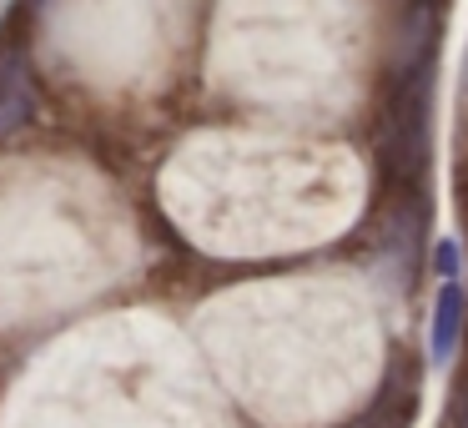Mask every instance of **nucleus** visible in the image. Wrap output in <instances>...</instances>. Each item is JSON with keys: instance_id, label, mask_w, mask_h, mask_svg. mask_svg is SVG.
<instances>
[{"instance_id": "1", "label": "nucleus", "mask_w": 468, "mask_h": 428, "mask_svg": "<svg viewBox=\"0 0 468 428\" xmlns=\"http://www.w3.org/2000/svg\"><path fill=\"white\" fill-rule=\"evenodd\" d=\"M433 51H438V11L418 5L403 26L393 56V86L378 122V166L393 187L413 192L428 177V136H433Z\"/></svg>"}, {"instance_id": "2", "label": "nucleus", "mask_w": 468, "mask_h": 428, "mask_svg": "<svg viewBox=\"0 0 468 428\" xmlns=\"http://www.w3.org/2000/svg\"><path fill=\"white\" fill-rule=\"evenodd\" d=\"M36 112V81H31V51H26V36L0 31V142L16 136Z\"/></svg>"}, {"instance_id": "3", "label": "nucleus", "mask_w": 468, "mask_h": 428, "mask_svg": "<svg viewBox=\"0 0 468 428\" xmlns=\"http://www.w3.org/2000/svg\"><path fill=\"white\" fill-rule=\"evenodd\" d=\"M458 327H463V293H458L453 283L438 293V303H433V358H448L453 353V343H458Z\"/></svg>"}, {"instance_id": "4", "label": "nucleus", "mask_w": 468, "mask_h": 428, "mask_svg": "<svg viewBox=\"0 0 468 428\" xmlns=\"http://www.w3.org/2000/svg\"><path fill=\"white\" fill-rule=\"evenodd\" d=\"M443 428H468V383L453 393V403H448V418H443Z\"/></svg>"}, {"instance_id": "5", "label": "nucleus", "mask_w": 468, "mask_h": 428, "mask_svg": "<svg viewBox=\"0 0 468 428\" xmlns=\"http://www.w3.org/2000/svg\"><path fill=\"white\" fill-rule=\"evenodd\" d=\"M453 257H458V252H453V242H443V247H438V273H443V277L453 273Z\"/></svg>"}, {"instance_id": "6", "label": "nucleus", "mask_w": 468, "mask_h": 428, "mask_svg": "<svg viewBox=\"0 0 468 428\" xmlns=\"http://www.w3.org/2000/svg\"><path fill=\"white\" fill-rule=\"evenodd\" d=\"M463 187H468V177H463ZM463 202H468V192H463Z\"/></svg>"}]
</instances>
